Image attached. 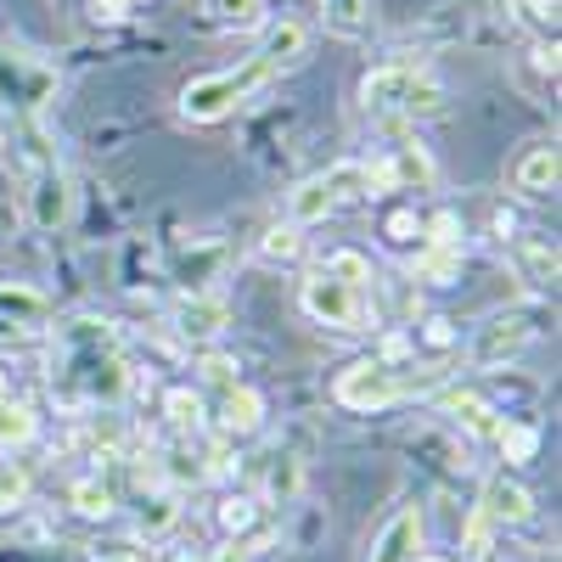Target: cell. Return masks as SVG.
Returning a JSON list of instances; mask_svg holds the SVG:
<instances>
[{
    "label": "cell",
    "instance_id": "7",
    "mask_svg": "<svg viewBox=\"0 0 562 562\" xmlns=\"http://www.w3.org/2000/svg\"><path fill=\"white\" fill-rule=\"evenodd\" d=\"M304 315L321 321V326H338V333H360L371 321V288H355V281L333 276V270H315L299 293Z\"/></svg>",
    "mask_w": 562,
    "mask_h": 562
},
{
    "label": "cell",
    "instance_id": "19",
    "mask_svg": "<svg viewBox=\"0 0 562 562\" xmlns=\"http://www.w3.org/2000/svg\"><path fill=\"white\" fill-rule=\"evenodd\" d=\"M164 416H169V428L198 434V428H203V416H209V405H203L198 389H169V394H164Z\"/></svg>",
    "mask_w": 562,
    "mask_h": 562
},
{
    "label": "cell",
    "instance_id": "29",
    "mask_svg": "<svg viewBox=\"0 0 562 562\" xmlns=\"http://www.w3.org/2000/svg\"><path fill=\"white\" fill-rule=\"evenodd\" d=\"M198 371H203V383H214V389H237V360H231V355H203L198 360Z\"/></svg>",
    "mask_w": 562,
    "mask_h": 562
},
{
    "label": "cell",
    "instance_id": "27",
    "mask_svg": "<svg viewBox=\"0 0 562 562\" xmlns=\"http://www.w3.org/2000/svg\"><path fill=\"white\" fill-rule=\"evenodd\" d=\"M321 270H333V276H344V281H355V288H371V265L355 254V248H338V254H326V265Z\"/></svg>",
    "mask_w": 562,
    "mask_h": 562
},
{
    "label": "cell",
    "instance_id": "18",
    "mask_svg": "<svg viewBox=\"0 0 562 562\" xmlns=\"http://www.w3.org/2000/svg\"><path fill=\"white\" fill-rule=\"evenodd\" d=\"M68 506L79 512V518H113L119 495H113V484L97 473V479H79V484L68 490Z\"/></svg>",
    "mask_w": 562,
    "mask_h": 562
},
{
    "label": "cell",
    "instance_id": "26",
    "mask_svg": "<svg viewBox=\"0 0 562 562\" xmlns=\"http://www.w3.org/2000/svg\"><path fill=\"white\" fill-rule=\"evenodd\" d=\"M254 518H259V501H254V495H231V501H220V529H225V535H248Z\"/></svg>",
    "mask_w": 562,
    "mask_h": 562
},
{
    "label": "cell",
    "instance_id": "17",
    "mask_svg": "<svg viewBox=\"0 0 562 562\" xmlns=\"http://www.w3.org/2000/svg\"><path fill=\"white\" fill-rule=\"evenodd\" d=\"M445 405H450V416L461 422V428L467 434H479V439H495V428H501V422H495V411L473 394V389H445Z\"/></svg>",
    "mask_w": 562,
    "mask_h": 562
},
{
    "label": "cell",
    "instance_id": "21",
    "mask_svg": "<svg viewBox=\"0 0 562 562\" xmlns=\"http://www.w3.org/2000/svg\"><path fill=\"white\" fill-rule=\"evenodd\" d=\"M34 428H40V422H34L29 405H18L12 394L0 400V450H23V445L34 439Z\"/></svg>",
    "mask_w": 562,
    "mask_h": 562
},
{
    "label": "cell",
    "instance_id": "28",
    "mask_svg": "<svg viewBox=\"0 0 562 562\" xmlns=\"http://www.w3.org/2000/svg\"><path fill=\"white\" fill-rule=\"evenodd\" d=\"M203 7L214 12V23H231V29H243L259 18V0H203Z\"/></svg>",
    "mask_w": 562,
    "mask_h": 562
},
{
    "label": "cell",
    "instance_id": "4",
    "mask_svg": "<svg viewBox=\"0 0 562 562\" xmlns=\"http://www.w3.org/2000/svg\"><path fill=\"white\" fill-rule=\"evenodd\" d=\"M360 108L371 119H394V113H439L445 108V85L422 68V63H383L360 79Z\"/></svg>",
    "mask_w": 562,
    "mask_h": 562
},
{
    "label": "cell",
    "instance_id": "11",
    "mask_svg": "<svg viewBox=\"0 0 562 562\" xmlns=\"http://www.w3.org/2000/svg\"><path fill=\"white\" fill-rule=\"evenodd\" d=\"M506 259H512V270H518L535 293L557 288V243L540 237V231H529V237H512V243H506Z\"/></svg>",
    "mask_w": 562,
    "mask_h": 562
},
{
    "label": "cell",
    "instance_id": "2",
    "mask_svg": "<svg viewBox=\"0 0 562 562\" xmlns=\"http://www.w3.org/2000/svg\"><path fill=\"white\" fill-rule=\"evenodd\" d=\"M450 383V366H400V360H360L338 378V405L349 411H389L416 394H439Z\"/></svg>",
    "mask_w": 562,
    "mask_h": 562
},
{
    "label": "cell",
    "instance_id": "32",
    "mask_svg": "<svg viewBox=\"0 0 562 562\" xmlns=\"http://www.w3.org/2000/svg\"><path fill=\"white\" fill-rule=\"evenodd\" d=\"M518 7H529V18L540 29H557V0H518Z\"/></svg>",
    "mask_w": 562,
    "mask_h": 562
},
{
    "label": "cell",
    "instance_id": "8",
    "mask_svg": "<svg viewBox=\"0 0 562 562\" xmlns=\"http://www.w3.org/2000/svg\"><path fill=\"white\" fill-rule=\"evenodd\" d=\"M540 333V315L535 310H495L484 326H473V344H467V366L473 371H490V366H506L518 360Z\"/></svg>",
    "mask_w": 562,
    "mask_h": 562
},
{
    "label": "cell",
    "instance_id": "5",
    "mask_svg": "<svg viewBox=\"0 0 562 562\" xmlns=\"http://www.w3.org/2000/svg\"><path fill=\"white\" fill-rule=\"evenodd\" d=\"M371 164H333V169H321V175H310V180H299L293 192H288V225H315V220H326V214H338L344 203H355V198H366L371 192Z\"/></svg>",
    "mask_w": 562,
    "mask_h": 562
},
{
    "label": "cell",
    "instance_id": "31",
    "mask_svg": "<svg viewBox=\"0 0 562 562\" xmlns=\"http://www.w3.org/2000/svg\"><path fill=\"white\" fill-rule=\"evenodd\" d=\"M389 237H394V243H411V237H422V225H416V214H411V209L389 214Z\"/></svg>",
    "mask_w": 562,
    "mask_h": 562
},
{
    "label": "cell",
    "instance_id": "1",
    "mask_svg": "<svg viewBox=\"0 0 562 562\" xmlns=\"http://www.w3.org/2000/svg\"><path fill=\"white\" fill-rule=\"evenodd\" d=\"M7 169L18 175L23 186V209H29V225L34 231H63L68 214H74V186L57 164V147L52 135L40 130V119H12V135H7Z\"/></svg>",
    "mask_w": 562,
    "mask_h": 562
},
{
    "label": "cell",
    "instance_id": "9",
    "mask_svg": "<svg viewBox=\"0 0 562 562\" xmlns=\"http://www.w3.org/2000/svg\"><path fill=\"white\" fill-rule=\"evenodd\" d=\"M371 180L378 186H394V192H428V186L439 180V169H434V158L422 153V147H389L378 164H371Z\"/></svg>",
    "mask_w": 562,
    "mask_h": 562
},
{
    "label": "cell",
    "instance_id": "22",
    "mask_svg": "<svg viewBox=\"0 0 562 562\" xmlns=\"http://www.w3.org/2000/svg\"><path fill=\"white\" fill-rule=\"evenodd\" d=\"M495 445L506 450V461H535L540 456V428H529V422H501Z\"/></svg>",
    "mask_w": 562,
    "mask_h": 562
},
{
    "label": "cell",
    "instance_id": "20",
    "mask_svg": "<svg viewBox=\"0 0 562 562\" xmlns=\"http://www.w3.org/2000/svg\"><path fill=\"white\" fill-rule=\"evenodd\" d=\"M0 315H12V326H29L34 333V326H45L52 310H45V299L34 288H0Z\"/></svg>",
    "mask_w": 562,
    "mask_h": 562
},
{
    "label": "cell",
    "instance_id": "10",
    "mask_svg": "<svg viewBox=\"0 0 562 562\" xmlns=\"http://www.w3.org/2000/svg\"><path fill=\"white\" fill-rule=\"evenodd\" d=\"M225 326H231V304L214 299V293H192V299L175 304V333L186 344H209V338L225 333Z\"/></svg>",
    "mask_w": 562,
    "mask_h": 562
},
{
    "label": "cell",
    "instance_id": "33",
    "mask_svg": "<svg viewBox=\"0 0 562 562\" xmlns=\"http://www.w3.org/2000/svg\"><path fill=\"white\" fill-rule=\"evenodd\" d=\"M97 562H140L135 551H108V557H97Z\"/></svg>",
    "mask_w": 562,
    "mask_h": 562
},
{
    "label": "cell",
    "instance_id": "12",
    "mask_svg": "<svg viewBox=\"0 0 562 562\" xmlns=\"http://www.w3.org/2000/svg\"><path fill=\"white\" fill-rule=\"evenodd\" d=\"M479 512H484V518H490L495 529H506V524H529V518H535V490L501 473V479H490V484H484Z\"/></svg>",
    "mask_w": 562,
    "mask_h": 562
},
{
    "label": "cell",
    "instance_id": "13",
    "mask_svg": "<svg viewBox=\"0 0 562 562\" xmlns=\"http://www.w3.org/2000/svg\"><path fill=\"white\" fill-rule=\"evenodd\" d=\"M422 546V512L416 506H400L394 518L378 529V540H371V557L366 562H411Z\"/></svg>",
    "mask_w": 562,
    "mask_h": 562
},
{
    "label": "cell",
    "instance_id": "34",
    "mask_svg": "<svg viewBox=\"0 0 562 562\" xmlns=\"http://www.w3.org/2000/svg\"><path fill=\"white\" fill-rule=\"evenodd\" d=\"M7 394H12V389H7V371H0V400H7Z\"/></svg>",
    "mask_w": 562,
    "mask_h": 562
},
{
    "label": "cell",
    "instance_id": "6",
    "mask_svg": "<svg viewBox=\"0 0 562 562\" xmlns=\"http://www.w3.org/2000/svg\"><path fill=\"white\" fill-rule=\"evenodd\" d=\"M45 102H57V68L40 63L34 52L0 45V113H12V119H40Z\"/></svg>",
    "mask_w": 562,
    "mask_h": 562
},
{
    "label": "cell",
    "instance_id": "25",
    "mask_svg": "<svg viewBox=\"0 0 562 562\" xmlns=\"http://www.w3.org/2000/svg\"><path fill=\"white\" fill-rule=\"evenodd\" d=\"M416 276L422 281H439V288H445V281H456L461 276V248H428V254L416 259Z\"/></svg>",
    "mask_w": 562,
    "mask_h": 562
},
{
    "label": "cell",
    "instance_id": "14",
    "mask_svg": "<svg viewBox=\"0 0 562 562\" xmlns=\"http://www.w3.org/2000/svg\"><path fill=\"white\" fill-rule=\"evenodd\" d=\"M259 52L270 57V68H276V74L299 68V63L310 57V23H304V18H281V23H270V34H265Z\"/></svg>",
    "mask_w": 562,
    "mask_h": 562
},
{
    "label": "cell",
    "instance_id": "30",
    "mask_svg": "<svg viewBox=\"0 0 562 562\" xmlns=\"http://www.w3.org/2000/svg\"><path fill=\"white\" fill-rule=\"evenodd\" d=\"M422 344H434V349H450V344H456V333H450V321H445V315H434V321H422Z\"/></svg>",
    "mask_w": 562,
    "mask_h": 562
},
{
    "label": "cell",
    "instance_id": "3",
    "mask_svg": "<svg viewBox=\"0 0 562 562\" xmlns=\"http://www.w3.org/2000/svg\"><path fill=\"white\" fill-rule=\"evenodd\" d=\"M270 79H276V68H270V57H265V52L243 57L237 68L203 74V79H192V85L180 90V119H192V124H214V119H225V113H237L243 102H254Z\"/></svg>",
    "mask_w": 562,
    "mask_h": 562
},
{
    "label": "cell",
    "instance_id": "16",
    "mask_svg": "<svg viewBox=\"0 0 562 562\" xmlns=\"http://www.w3.org/2000/svg\"><path fill=\"white\" fill-rule=\"evenodd\" d=\"M512 186L524 198H546L557 186V147H529L518 164H512Z\"/></svg>",
    "mask_w": 562,
    "mask_h": 562
},
{
    "label": "cell",
    "instance_id": "35",
    "mask_svg": "<svg viewBox=\"0 0 562 562\" xmlns=\"http://www.w3.org/2000/svg\"><path fill=\"white\" fill-rule=\"evenodd\" d=\"M411 562H445V557H411Z\"/></svg>",
    "mask_w": 562,
    "mask_h": 562
},
{
    "label": "cell",
    "instance_id": "24",
    "mask_svg": "<svg viewBox=\"0 0 562 562\" xmlns=\"http://www.w3.org/2000/svg\"><path fill=\"white\" fill-rule=\"evenodd\" d=\"M299 248H304L299 225H270L265 237H259V259L265 265H288V259H299Z\"/></svg>",
    "mask_w": 562,
    "mask_h": 562
},
{
    "label": "cell",
    "instance_id": "23",
    "mask_svg": "<svg viewBox=\"0 0 562 562\" xmlns=\"http://www.w3.org/2000/svg\"><path fill=\"white\" fill-rule=\"evenodd\" d=\"M29 490H34V473L23 461H0V518L7 512H18L23 501H29Z\"/></svg>",
    "mask_w": 562,
    "mask_h": 562
},
{
    "label": "cell",
    "instance_id": "15",
    "mask_svg": "<svg viewBox=\"0 0 562 562\" xmlns=\"http://www.w3.org/2000/svg\"><path fill=\"white\" fill-rule=\"evenodd\" d=\"M259 422H265V400L254 389H225V405H220V434L231 439H243V434H259Z\"/></svg>",
    "mask_w": 562,
    "mask_h": 562
}]
</instances>
